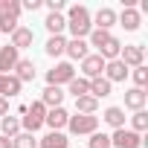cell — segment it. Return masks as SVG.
Instances as JSON below:
<instances>
[{
	"instance_id": "obj_23",
	"label": "cell",
	"mask_w": 148,
	"mask_h": 148,
	"mask_svg": "<svg viewBox=\"0 0 148 148\" xmlns=\"http://www.w3.org/2000/svg\"><path fill=\"white\" fill-rule=\"evenodd\" d=\"M44 26H47V29H49L52 35H61V29L67 26V21H64L61 15H55V12H49V15H47V21H44Z\"/></svg>"
},
{
	"instance_id": "obj_14",
	"label": "cell",
	"mask_w": 148,
	"mask_h": 148,
	"mask_svg": "<svg viewBox=\"0 0 148 148\" xmlns=\"http://www.w3.org/2000/svg\"><path fill=\"white\" fill-rule=\"evenodd\" d=\"M15 79L23 84V82H35V64L29 61V58H21L18 64H15Z\"/></svg>"
},
{
	"instance_id": "obj_17",
	"label": "cell",
	"mask_w": 148,
	"mask_h": 148,
	"mask_svg": "<svg viewBox=\"0 0 148 148\" xmlns=\"http://www.w3.org/2000/svg\"><path fill=\"white\" fill-rule=\"evenodd\" d=\"M61 102H64V93H61V87H47L44 90V96H41V105L44 108H61Z\"/></svg>"
},
{
	"instance_id": "obj_16",
	"label": "cell",
	"mask_w": 148,
	"mask_h": 148,
	"mask_svg": "<svg viewBox=\"0 0 148 148\" xmlns=\"http://www.w3.org/2000/svg\"><path fill=\"white\" fill-rule=\"evenodd\" d=\"M90 96L99 102V99H105V96H110V82L105 79V76H99V79H90Z\"/></svg>"
},
{
	"instance_id": "obj_7",
	"label": "cell",
	"mask_w": 148,
	"mask_h": 148,
	"mask_svg": "<svg viewBox=\"0 0 148 148\" xmlns=\"http://www.w3.org/2000/svg\"><path fill=\"white\" fill-rule=\"evenodd\" d=\"M18 61H21V55H18V49L12 44L0 47V76H12V70H15Z\"/></svg>"
},
{
	"instance_id": "obj_25",
	"label": "cell",
	"mask_w": 148,
	"mask_h": 148,
	"mask_svg": "<svg viewBox=\"0 0 148 148\" xmlns=\"http://www.w3.org/2000/svg\"><path fill=\"white\" fill-rule=\"evenodd\" d=\"M70 93L76 96V99L90 96V82H87V79H73V82H70Z\"/></svg>"
},
{
	"instance_id": "obj_29",
	"label": "cell",
	"mask_w": 148,
	"mask_h": 148,
	"mask_svg": "<svg viewBox=\"0 0 148 148\" xmlns=\"http://www.w3.org/2000/svg\"><path fill=\"white\" fill-rule=\"evenodd\" d=\"M131 76H134L136 87H139V90H145V84H148V67H145V64H142V67H134Z\"/></svg>"
},
{
	"instance_id": "obj_4",
	"label": "cell",
	"mask_w": 148,
	"mask_h": 148,
	"mask_svg": "<svg viewBox=\"0 0 148 148\" xmlns=\"http://www.w3.org/2000/svg\"><path fill=\"white\" fill-rule=\"evenodd\" d=\"M23 113H26V116H23V122H21V125L26 128V134H35V131H38V128L44 125V116H47V108H44L41 102H32V105H29V108H26Z\"/></svg>"
},
{
	"instance_id": "obj_35",
	"label": "cell",
	"mask_w": 148,
	"mask_h": 148,
	"mask_svg": "<svg viewBox=\"0 0 148 148\" xmlns=\"http://www.w3.org/2000/svg\"><path fill=\"white\" fill-rule=\"evenodd\" d=\"M0 148H12V139H9V136H3V134H0Z\"/></svg>"
},
{
	"instance_id": "obj_3",
	"label": "cell",
	"mask_w": 148,
	"mask_h": 148,
	"mask_svg": "<svg viewBox=\"0 0 148 148\" xmlns=\"http://www.w3.org/2000/svg\"><path fill=\"white\" fill-rule=\"evenodd\" d=\"M73 79H76V70H73V64H55L49 73H47V87H61V84H70Z\"/></svg>"
},
{
	"instance_id": "obj_21",
	"label": "cell",
	"mask_w": 148,
	"mask_h": 148,
	"mask_svg": "<svg viewBox=\"0 0 148 148\" xmlns=\"http://www.w3.org/2000/svg\"><path fill=\"white\" fill-rule=\"evenodd\" d=\"M0 131H3V136H18L21 134V119H15V116H3L0 119Z\"/></svg>"
},
{
	"instance_id": "obj_18",
	"label": "cell",
	"mask_w": 148,
	"mask_h": 148,
	"mask_svg": "<svg viewBox=\"0 0 148 148\" xmlns=\"http://www.w3.org/2000/svg\"><path fill=\"white\" fill-rule=\"evenodd\" d=\"M67 142H70V139H67L61 131H49L38 145H41V148H67Z\"/></svg>"
},
{
	"instance_id": "obj_11",
	"label": "cell",
	"mask_w": 148,
	"mask_h": 148,
	"mask_svg": "<svg viewBox=\"0 0 148 148\" xmlns=\"http://www.w3.org/2000/svg\"><path fill=\"white\" fill-rule=\"evenodd\" d=\"M67 119H70V113H67L64 108H52V110H47V116H44V125H49L52 131H61V128L67 125Z\"/></svg>"
},
{
	"instance_id": "obj_32",
	"label": "cell",
	"mask_w": 148,
	"mask_h": 148,
	"mask_svg": "<svg viewBox=\"0 0 148 148\" xmlns=\"http://www.w3.org/2000/svg\"><path fill=\"white\" fill-rule=\"evenodd\" d=\"M21 9H26V12H35V9H41V0H23V3H21Z\"/></svg>"
},
{
	"instance_id": "obj_15",
	"label": "cell",
	"mask_w": 148,
	"mask_h": 148,
	"mask_svg": "<svg viewBox=\"0 0 148 148\" xmlns=\"http://www.w3.org/2000/svg\"><path fill=\"white\" fill-rule=\"evenodd\" d=\"M21 82L15 76H0V99H9V96H18L21 93Z\"/></svg>"
},
{
	"instance_id": "obj_26",
	"label": "cell",
	"mask_w": 148,
	"mask_h": 148,
	"mask_svg": "<svg viewBox=\"0 0 148 148\" xmlns=\"http://www.w3.org/2000/svg\"><path fill=\"white\" fill-rule=\"evenodd\" d=\"M96 108H99V102H96L93 96H82V99H76V113H96Z\"/></svg>"
},
{
	"instance_id": "obj_1",
	"label": "cell",
	"mask_w": 148,
	"mask_h": 148,
	"mask_svg": "<svg viewBox=\"0 0 148 148\" xmlns=\"http://www.w3.org/2000/svg\"><path fill=\"white\" fill-rule=\"evenodd\" d=\"M67 21V29L73 32V38H84L93 32V23H90V12L87 6H70V15L64 18Z\"/></svg>"
},
{
	"instance_id": "obj_27",
	"label": "cell",
	"mask_w": 148,
	"mask_h": 148,
	"mask_svg": "<svg viewBox=\"0 0 148 148\" xmlns=\"http://www.w3.org/2000/svg\"><path fill=\"white\" fill-rule=\"evenodd\" d=\"M12 148H38V139L32 136V134H18V136H12Z\"/></svg>"
},
{
	"instance_id": "obj_30",
	"label": "cell",
	"mask_w": 148,
	"mask_h": 148,
	"mask_svg": "<svg viewBox=\"0 0 148 148\" xmlns=\"http://www.w3.org/2000/svg\"><path fill=\"white\" fill-rule=\"evenodd\" d=\"M131 122H134V134H139V131H145V128H148V113H145V110H136Z\"/></svg>"
},
{
	"instance_id": "obj_6",
	"label": "cell",
	"mask_w": 148,
	"mask_h": 148,
	"mask_svg": "<svg viewBox=\"0 0 148 148\" xmlns=\"http://www.w3.org/2000/svg\"><path fill=\"white\" fill-rule=\"evenodd\" d=\"M110 145L116 148H142V136L134 134V131H125V128H116L113 136H110Z\"/></svg>"
},
{
	"instance_id": "obj_10",
	"label": "cell",
	"mask_w": 148,
	"mask_h": 148,
	"mask_svg": "<svg viewBox=\"0 0 148 148\" xmlns=\"http://www.w3.org/2000/svg\"><path fill=\"white\" fill-rule=\"evenodd\" d=\"M32 41H35V32L26 29V26H18V29L12 32V47H15L18 52L26 49V47H32Z\"/></svg>"
},
{
	"instance_id": "obj_2",
	"label": "cell",
	"mask_w": 148,
	"mask_h": 148,
	"mask_svg": "<svg viewBox=\"0 0 148 148\" xmlns=\"http://www.w3.org/2000/svg\"><path fill=\"white\" fill-rule=\"evenodd\" d=\"M67 128L76 134V136H82V134H96L99 116H96V113H76V116L67 119Z\"/></svg>"
},
{
	"instance_id": "obj_13",
	"label": "cell",
	"mask_w": 148,
	"mask_h": 148,
	"mask_svg": "<svg viewBox=\"0 0 148 148\" xmlns=\"http://www.w3.org/2000/svg\"><path fill=\"white\" fill-rule=\"evenodd\" d=\"M64 52L70 55V58H76V61H84L90 52H87V41L84 38H73L67 47H64Z\"/></svg>"
},
{
	"instance_id": "obj_19",
	"label": "cell",
	"mask_w": 148,
	"mask_h": 148,
	"mask_svg": "<svg viewBox=\"0 0 148 148\" xmlns=\"http://www.w3.org/2000/svg\"><path fill=\"white\" fill-rule=\"evenodd\" d=\"M113 23H116V12L113 9H99L96 12V29H105L108 32Z\"/></svg>"
},
{
	"instance_id": "obj_31",
	"label": "cell",
	"mask_w": 148,
	"mask_h": 148,
	"mask_svg": "<svg viewBox=\"0 0 148 148\" xmlns=\"http://www.w3.org/2000/svg\"><path fill=\"white\" fill-rule=\"evenodd\" d=\"M90 148H110V136L108 134H90Z\"/></svg>"
},
{
	"instance_id": "obj_5",
	"label": "cell",
	"mask_w": 148,
	"mask_h": 148,
	"mask_svg": "<svg viewBox=\"0 0 148 148\" xmlns=\"http://www.w3.org/2000/svg\"><path fill=\"white\" fill-rule=\"evenodd\" d=\"M119 61H122L125 67H142V61H145V47H139V44H125V47L119 49Z\"/></svg>"
},
{
	"instance_id": "obj_8",
	"label": "cell",
	"mask_w": 148,
	"mask_h": 148,
	"mask_svg": "<svg viewBox=\"0 0 148 148\" xmlns=\"http://www.w3.org/2000/svg\"><path fill=\"white\" fill-rule=\"evenodd\" d=\"M105 64H108V61H105L102 55H87V58L82 61V73L87 76V82L102 76V73H105Z\"/></svg>"
},
{
	"instance_id": "obj_22",
	"label": "cell",
	"mask_w": 148,
	"mask_h": 148,
	"mask_svg": "<svg viewBox=\"0 0 148 148\" xmlns=\"http://www.w3.org/2000/svg\"><path fill=\"white\" fill-rule=\"evenodd\" d=\"M102 119H105L108 125H113V128H125V110H122V108H108Z\"/></svg>"
},
{
	"instance_id": "obj_24",
	"label": "cell",
	"mask_w": 148,
	"mask_h": 148,
	"mask_svg": "<svg viewBox=\"0 0 148 148\" xmlns=\"http://www.w3.org/2000/svg\"><path fill=\"white\" fill-rule=\"evenodd\" d=\"M64 47H67V41H64L61 35H52V38L47 41V55H49V58H58V55L64 52Z\"/></svg>"
},
{
	"instance_id": "obj_34",
	"label": "cell",
	"mask_w": 148,
	"mask_h": 148,
	"mask_svg": "<svg viewBox=\"0 0 148 148\" xmlns=\"http://www.w3.org/2000/svg\"><path fill=\"white\" fill-rule=\"evenodd\" d=\"M9 113V99H0V119Z\"/></svg>"
},
{
	"instance_id": "obj_20",
	"label": "cell",
	"mask_w": 148,
	"mask_h": 148,
	"mask_svg": "<svg viewBox=\"0 0 148 148\" xmlns=\"http://www.w3.org/2000/svg\"><path fill=\"white\" fill-rule=\"evenodd\" d=\"M119 21H122V26H125L128 32H136V29H139V23H142V18H139V12H136V9H125Z\"/></svg>"
},
{
	"instance_id": "obj_12",
	"label": "cell",
	"mask_w": 148,
	"mask_h": 148,
	"mask_svg": "<svg viewBox=\"0 0 148 148\" xmlns=\"http://www.w3.org/2000/svg\"><path fill=\"white\" fill-rule=\"evenodd\" d=\"M145 102H148V93L139 90V87H131V90L125 93V108H131V110H142Z\"/></svg>"
},
{
	"instance_id": "obj_9",
	"label": "cell",
	"mask_w": 148,
	"mask_h": 148,
	"mask_svg": "<svg viewBox=\"0 0 148 148\" xmlns=\"http://www.w3.org/2000/svg\"><path fill=\"white\" fill-rule=\"evenodd\" d=\"M128 73H131V70H128V67H125L119 58L105 64V79H108L110 84H113V82H125V79H128Z\"/></svg>"
},
{
	"instance_id": "obj_33",
	"label": "cell",
	"mask_w": 148,
	"mask_h": 148,
	"mask_svg": "<svg viewBox=\"0 0 148 148\" xmlns=\"http://www.w3.org/2000/svg\"><path fill=\"white\" fill-rule=\"evenodd\" d=\"M47 9H49V12H55V15H58V12H61V9H64V0H47Z\"/></svg>"
},
{
	"instance_id": "obj_28",
	"label": "cell",
	"mask_w": 148,
	"mask_h": 148,
	"mask_svg": "<svg viewBox=\"0 0 148 148\" xmlns=\"http://www.w3.org/2000/svg\"><path fill=\"white\" fill-rule=\"evenodd\" d=\"M110 38H113L110 32H105V29H93V32H90V44H87V47H96V49H102V47H105Z\"/></svg>"
}]
</instances>
